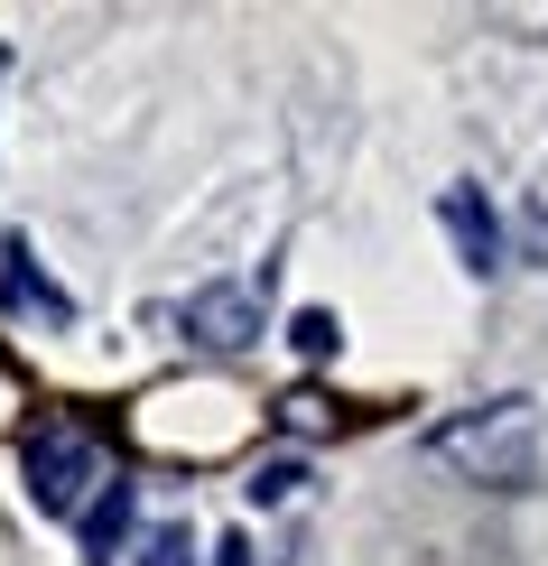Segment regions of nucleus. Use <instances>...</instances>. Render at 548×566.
<instances>
[{"label":"nucleus","instance_id":"f257e3e1","mask_svg":"<svg viewBox=\"0 0 548 566\" xmlns=\"http://www.w3.org/2000/svg\"><path fill=\"white\" fill-rule=\"evenodd\" d=\"M539 446H548V409L530 390H503V399H474V409H456L437 428V464H456L484 492H520V483H539Z\"/></svg>","mask_w":548,"mask_h":566},{"label":"nucleus","instance_id":"f03ea898","mask_svg":"<svg viewBox=\"0 0 548 566\" xmlns=\"http://www.w3.org/2000/svg\"><path fill=\"white\" fill-rule=\"evenodd\" d=\"M19 474H29V502H38V511L75 521L93 492L112 483V455H103V437H93L84 418H38L29 446H19Z\"/></svg>","mask_w":548,"mask_h":566},{"label":"nucleus","instance_id":"7ed1b4c3","mask_svg":"<svg viewBox=\"0 0 548 566\" xmlns=\"http://www.w3.org/2000/svg\"><path fill=\"white\" fill-rule=\"evenodd\" d=\"M177 325L196 353H251L260 344V279H214V289L186 297Z\"/></svg>","mask_w":548,"mask_h":566},{"label":"nucleus","instance_id":"20e7f679","mask_svg":"<svg viewBox=\"0 0 548 566\" xmlns=\"http://www.w3.org/2000/svg\"><path fill=\"white\" fill-rule=\"evenodd\" d=\"M437 223H446V242H456V261L474 270V279H493L503 270V223H493V205H484V186H446L437 196Z\"/></svg>","mask_w":548,"mask_h":566},{"label":"nucleus","instance_id":"39448f33","mask_svg":"<svg viewBox=\"0 0 548 566\" xmlns=\"http://www.w3.org/2000/svg\"><path fill=\"white\" fill-rule=\"evenodd\" d=\"M0 306H10V316H46V325H65V316H75V297H65L56 279L29 261V242H10V251H0Z\"/></svg>","mask_w":548,"mask_h":566},{"label":"nucleus","instance_id":"423d86ee","mask_svg":"<svg viewBox=\"0 0 548 566\" xmlns=\"http://www.w3.org/2000/svg\"><path fill=\"white\" fill-rule=\"evenodd\" d=\"M75 530H84V557H93V566H112V557H122V538H131V483L112 474V483L75 511Z\"/></svg>","mask_w":548,"mask_h":566},{"label":"nucleus","instance_id":"0eeeda50","mask_svg":"<svg viewBox=\"0 0 548 566\" xmlns=\"http://www.w3.org/2000/svg\"><path fill=\"white\" fill-rule=\"evenodd\" d=\"M289 344L307 353V363H335V344H344L335 306H298V316H289Z\"/></svg>","mask_w":548,"mask_h":566},{"label":"nucleus","instance_id":"6e6552de","mask_svg":"<svg viewBox=\"0 0 548 566\" xmlns=\"http://www.w3.org/2000/svg\"><path fill=\"white\" fill-rule=\"evenodd\" d=\"M242 492H251L260 511H279V502H298V492H307V464H298V455H270V464H260V474H251Z\"/></svg>","mask_w":548,"mask_h":566},{"label":"nucleus","instance_id":"1a4fd4ad","mask_svg":"<svg viewBox=\"0 0 548 566\" xmlns=\"http://www.w3.org/2000/svg\"><path fill=\"white\" fill-rule=\"evenodd\" d=\"M139 566H196V538H186L177 521H168V530H149V538H139Z\"/></svg>","mask_w":548,"mask_h":566},{"label":"nucleus","instance_id":"9d476101","mask_svg":"<svg viewBox=\"0 0 548 566\" xmlns=\"http://www.w3.org/2000/svg\"><path fill=\"white\" fill-rule=\"evenodd\" d=\"M279 428L317 437V428H325V399H317V390H289V399H279Z\"/></svg>","mask_w":548,"mask_h":566},{"label":"nucleus","instance_id":"9b49d317","mask_svg":"<svg viewBox=\"0 0 548 566\" xmlns=\"http://www.w3.org/2000/svg\"><path fill=\"white\" fill-rule=\"evenodd\" d=\"M214 566H251V538H224V548H214Z\"/></svg>","mask_w":548,"mask_h":566},{"label":"nucleus","instance_id":"f8f14e48","mask_svg":"<svg viewBox=\"0 0 548 566\" xmlns=\"http://www.w3.org/2000/svg\"><path fill=\"white\" fill-rule=\"evenodd\" d=\"M0 75H10V46H0Z\"/></svg>","mask_w":548,"mask_h":566}]
</instances>
